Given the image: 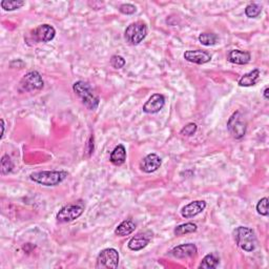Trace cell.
<instances>
[{
	"label": "cell",
	"instance_id": "1",
	"mask_svg": "<svg viewBox=\"0 0 269 269\" xmlns=\"http://www.w3.org/2000/svg\"><path fill=\"white\" fill-rule=\"evenodd\" d=\"M73 91L80 98L83 105H84L87 110H97L100 103V98L87 82L82 80L75 82L73 84Z\"/></svg>",
	"mask_w": 269,
	"mask_h": 269
},
{
	"label": "cell",
	"instance_id": "2",
	"mask_svg": "<svg viewBox=\"0 0 269 269\" xmlns=\"http://www.w3.org/2000/svg\"><path fill=\"white\" fill-rule=\"evenodd\" d=\"M68 176L66 170H44L32 172L30 179L43 186H56L66 180Z\"/></svg>",
	"mask_w": 269,
	"mask_h": 269
},
{
	"label": "cell",
	"instance_id": "3",
	"mask_svg": "<svg viewBox=\"0 0 269 269\" xmlns=\"http://www.w3.org/2000/svg\"><path fill=\"white\" fill-rule=\"evenodd\" d=\"M235 240L236 245H238L242 251L246 252H253L257 247L258 241L255 234L252 228L246 226H239L235 229L234 232Z\"/></svg>",
	"mask_w": 269,
	"mask_h": 269
},
{
	"label": "cell",
	"instance_id": "4",
	"mask_svg": "<svg viewBox=\"0 0 269 269\" xmlns=\"http://www.w3.org/2000/svg\"><path fill=\"white\" fill-rule=\"evenodd\" d=\"M85 205L82 201H77L63 206L56 216V219L59 223H68L78 219L84 211Z\"/></svg>",
	"mask_w": 269,
	"mask_h": 269
},
{
	"label": "cell",
	"instance_id": "5",
	"mask_svg": "<svg viewBox=\"0 0 269 269\" xmlns=\"http://www.w3.org/2000/svg\"><path fill=\"white\" fill-rule=\"evenodd\" d=\"M147 36V27L142 21L131 23L124 32V38L126 42L132 46H138Z\"/></svg>",
	"mask_w": 269,
	"mask_h": 269
},
{
	"label": "cell",
	"instance_id": "6",
	"mask_svg": "<svg viewBox=\"0 0 269 269\" xmlns=\"http://www.w3.org/2000/svg\"><path fill=\"white\" fill-rule=\"evenodd\" d=\"M119 265V252L115 248H105L101 251L96 260L97 269H116Z\"/></svg>",
	"mask_w": 269,
	"mask_h": 269
},
{
	"label": "cell",
	"instance_id": "7",
	"mask_svg": "<svg viewBox=\"0 0 269 269\" xmlns=\"http://www.w3.org/2000/svg\"><path fill=\"white\" fill-rule=\"evenodd\" d=\"M43 85L44 82L41 75L36 70H31V72L25 74L19 82V91L32 93L40 91L43 88Z\"/></svg>",
	"mask_w": 269,
	"mask_h": 269
},
{
	"label": "cell",
	"instance_id": "8",
	"mask_svg": "<svg viewBox=\"0 0 269 269\" xmlns=\"http://www.w3.org/2000/svg\"><path fill=\"white\" fill-rule=\"evenodd\" d=\"M227 130L229 134H232V137L235 140H241L242 138H244L247 131V123L244 118H243L241 112L236 111L230 116L227 122Z\"/></svg>",
	"mask_w": 269,
	"mask_h": 269
},
{
	"label": "cell",
	"instance_id": "9",
	"mask_svg": "<svg viewBox=\"0 0 269 269\" xmlns=\"http://www.w3.org/2000/svg\"><path fill=\"white\" fill-rule=\"evenodd\" d=\"M56 36L55 29L50 24H41L38 25L36 29L31 31L30 33V40L34 41V43L40 42H50L52 41Z\"/></svg>",
	"mask_w": 269,
	"mask_h": 269
},
{
	"label": "cell",
	"instance_id": "10",
	"mask_svg": "<svg viewBox=\"0 0 269 269\" xmlns=\"http://www.w3.org/2000/svg\"><path fill=\"white\" fill-rule=\"evenodd\" d=\"M151 238L152 233L149 232V230H147V232L139 233L134 236H133L127 246H129V248L133 252H140L150 244Z\"/></svg>",
	"mask_w": 269,
	"mask_h": 269
},
{
	"label": "cell",
	"instance_id": "11",
	"mask_svg": "<svg viewBox=\"0 0 269 269\" xmlns=\"http://www.w3.org/2000/svg\"><path fill=\"white\" fill-rule=\"evenodd\" d=\"M162 165V160L157 153H150L146 157L142 159V161L140 162V168L142 171L146 172V174H151L155 172L160 168V166Z\"/></svg>",
	"mask_w": 269,
	"mask_h": 269
},
{
	"label": "cell",
	"instance_id": "12",
	"mask_svg": "<svg viewBox=\"0 0 269 269\" xmlns=\"http://www.w3.org/2000/svg\"><path fill=\"white\" fill-rule=\"evenodd\" d=\"M165 105V97L162 94H153L143 105V112L146 114H157Z\"/></svg>",
	"mask_w": 269,
	"mask_h": 269
},
{
	"label": "cell",
	"instance_id": "13",
	"mask_svg": "<svg viewBox=\"0 0 269 269\" xmlns=\"http://www.w3.org/2000/svg\"><path fill=\"white\" fill-rule=\"evenodd\" d=\"M198 252V248L193 243H187V244H182L176 246L169 252V254L177 259H185L195 257Z\"/></svg>",
	"mask_w": 269,
	"mask_h": 269
},
{
	"label": "cell",
	"instance_id": "14",
	"mask_svg": "<svg viewBox=\"0 0 269 269\" xmlns=\"http://www.w3.org/2000/svg\"><path fill=\"white\" fill-rule=\"evenodd\" d=\"M206 202L203 200L190 202L182 208L181 216L185 219H191V218L200 215L202 211H204L205 208H206Z\"/></svg>",
	"mask_w": 269,
	"mask_h": 269
},
{
	"label": "cell",
	"instance_id": "15",
	"mask_svg": "<svg viewBox=\"0 0 269 269\" xmlns=\"http://www.w3.org/2000/svg\"><path fill=\"white\" fill-rule=\"evenodd\" d=\"M183 56H184V59L186 61L199 66L208 63L211 60V56L207 52H205V50H186Z\"/></svg>",
	"mask_w": 269,
	"mask_h": 269
},
{
	"label": "cell",
	"instance_id": "16",
	"mask_svg": "<svg viewBox=\"0 0 269 269\" xmlns=\"http://www.w3.org/2000/svg\"><path fill=\"white\" fill-rule=\"evenodd\" d=\"M251 59L252 55L249 52H246V50H229V53L227 54V60L234 63V65L245 66L247 63L251 62Z\"/></svg>",
	"mask_w": 269,
	"mask_h": 269
},
{
	"label": "cell",
	"instance_id": "17",
	"mask_svg": "<svg viewBox=\"0 0 269 269\" xmlns=\"http://www.w3.org/2000/svg\"><path fill=\"white\" fill-rule=\"evenodd\" d=\"M260 75H261V73H260V70L258 68L252 69V70H251V72H248V73L244 74L241 77L239 82H238V84L241 87L253 86V85L257 84V82L259 81Z\"/></svg>",
	"mask_w": 269,
	"mask_h": 269
},
{
	"label": "cell",
	"instance_id": "18",
	"mask_svg": "<svg viewBox=\"0 0 269 269\" xmlns=\"http://www.w3.org/2000/svg\"><path fill=\"white\" fill-rule=\"evenodd\" d=\"M126 160V150L122 144H119L118 146L115 147L113 151L111 152L110 161L116 166L122 165Z\"/></svg>",
	"mask_w": 269,
	"mask_h": 269
},
{
	"label": "cell",
	"instance_id": "19",
	"mask_svg": "<svg viewBox=\"0 0 269 269\" xmlns=\"http://www.w3.org/2000/svg\"><path fill=\"white\" fill-rule=\"evenodd\" d=\"M136 227H137L136 223H134L133 220L131 219L124 220L119 224V225L116 227V229H115V235L118 236L129 235L134 232Z\"/></svg>",
	"mask_w": 269,
	"mask_h": 269
},
{
	"label": "cell",
	"instance_id": "20",
	"mask_svg": "<svg viewBox=\"0 0 269 269\" xmlns=\"http://www.w3.org/2000/svg\"><path fill=\"white\" fill-rule=\"evenodd\" d=\"M198 226L196 225L195 223H184V224H180V225H178L175 229H174V234L177 236H181L184 235H188V234H194L197 232Z\"/></svg>",
	"mask_w": 269,
	"mask_h": 269
},
{
	"label": "cell",
	"instance_id": "21",
	"mask_svg": "<svg viewBox=\"0 0 269 269\" xmlns=\"http://www.w3.org/2000/svg\"><path fill=\"white\" fill-rule=\"evenodd\" d=\"M219 262H220L219 258L217 257L216 253H209L203 258L202 262L199 265V268H206V269L217 268V266L219 265Z\"/></svg>",
	"mask_w": 269,
	"mask_h": 269
},
{
	"label": "cell",
	"instance_id": "22",
	"mask_svg": "<svg viewBox=\"0 0 269 269\" xmlns=\"http://www.w3.org/2000/svg\"><path fill=\"white\" fill-rule=\"evenodd\" d=\"M24 4L25 2L22 1V0H2L0 2L1 8L6 12H12L20 9Z\"/></svg>",
	"mask_w": 269,
	"mask_h": 269
},
{
	"label": "cell",
	"instance_id": "23",
	"mask_svg": "<svg viewBox=\"0 0 269 269\" xmlns=\"http://www.w3.org/2000/svg\"><path fill=\"white\" fill-rule=\"evenodd\" d=\"M199 41L205 47H211L218 43L219 37L214 33H202L199 35Z\"/></svg>",
	"mask_w": 269,
	"mask_h": 269
},
{
	"label": "cell",
	"instance_id": "24",
	"mask_svg": "<svg viewBox=\"0 0 269 269\" xmlns=\"http://www.w3.org/2000/svg\"><path fill=\"white\" fill-rule=\"evenodd\" d=\"M0 168H1V174L3 176L9 175L12 172L13 168H14V163H13L12 159L9 155H4L1 158V165H0Z\"/></svg>",
	"mask_w": 269,
	"mask_h": 269
},
{
	"label": "cell",
	"instance_id": "25",
	"mask_svg": "<svg viewBox=\"0 0 269 269\" xmlns=\"http://www.w3.org/2000/svg\"><path fill=\"white\" fill-rule=\"evenodd\" d=\"M262 13V6L258 3H251L245 8V15L248 18H257Z\"/></svg>",
	"mask_w": 269,
	"mask_h": 269
},
{
	"label": "cell",
	"instance_id": "26",
	"mask_svg": "<svg viewBox=\"0 0 269 269\" xmlns=\"http://www.w3.org/2000/svg\"><path fill=\"white\" fill-rule=\"evenodd\" d=\"M257 211L261 216H268V199L267 198H262L257 204Z\"/></svg>",
	"mask_w": 269,
	"mask_h": 269
},
{
	"label": "cell",
	"instance_id": "27",
	"mask_svg": "<svg viewBox=\"0 0 269 269\" xmlns=\"http://www.w3.org/2000/svg\"><path fill=\"white\" fill-rule=\"evenodd\" d=\"M111 66L116 69L122 68L125 66V59L123 58L122 56L114 55V56H112V58H111Z\"/></svg>",
	"mask_w": 269,
	"mask_h": 269
},
{
	"label": "cell",
	"instance_id": "28",
	"mask_svg": "<svg viewBox=\"0 0 269 269\" xmlns=\"http://www.w3.org/2000/svg\"><path fill=\"white\" fill-rule=\"evenodd\" d=\"M198 130V126L196 123H188L187 125H185L183 129L181 130V134L182 136H186V137H191V136H194V134H196Z\"/></svg>",
	"mask_w": 269,
	"mask_h": 269
},
{
	"label": "cell",
	"instance_id": "29",
	"mask_svg": "<svg viewBox=\"0 0 269 269\" xmlns=\"http://www.w3.org/2000/svg\"><path fill=\"white\" fill-rule=\"evenodd\" d=\"M136 6L131 3H123L119 6V12L124 15H133L136 13Z\"/></svg>",
	"mask_w": 269,
	"mask_h": 269
},
{
	"label": "cell",
	"instance_id": "30",
	"mask_svg": "<svg viewBox=\"0 0 269 269\" xmlns=\"http://www.w3.org/2000/svg\"><path fill=\"white\" fill-rule=\"evenodd\" d=\"M94 136H91L89 137V139L87 140V143H86V146H85V152L87 153V157H91L93 155L94 152Z\"/></svg>",
	"mask_w": 269,
	"mask_h": 269
},
{
	"label": "cell",
	"instance_id": "31",
	"mask_svg": "<svg viewBox=\"0 0 269 269\" xmlns=\"http://www.w3.org/2000/svg\"><path fill=\"white\" fill-rule=\"evenodd\" d=\"M0 122H1V130H2V133H1V136H0V138H3V134H4V130H5V125H4V120L1 119L0 120Z\"/></svg>",
	"mask_w": 269,
	"mask_h": 269
},
{
	"label": "cell",
	"instance_id": "32",
	"mask_svg": "<svg viewBox=\"0 0 269 269\" xmlns=\"http://www.w3.org/2000/svg\"><path fill=\"white\" fill-rule=\"evenodd\" d=\"M268 92H269V88H268V86H266V87H265V89H264V93H263V96H264V98H265L266 100H268V99H269Z\"/></svg>",
	"mask_w": 269,
	"mask_h": 269
}]
</instances>
